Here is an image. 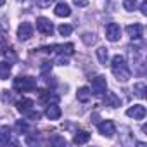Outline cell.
<instances>
[{
    "instance_id": "1",
    "label": "cell",
    "mask_w": 147,
    "mask_h": 147,
    "mask_svg": "<svg viewBox=\"0 0 147 147\" xmlns=\"http://www.w3.org/2000/svg\"><path fill=\"white\" fill-rule=\"evenodd\" d=\"M111 71H113V75L116 76V80L121 82V83H126L130 80V76H131V71L126 66L125 57L119 55V54L113 57V61H111Z\"/></svg>"
},
{
    "instance_id": "2",
    "label": "cell",
    "mask_w": 147,
    "mask_h": 147,
    "mask_svg": "<svg viewBox=\"0 0 147 147\" xmlns=\"http://www.w3.org/2000/svg\"><path fill=\"white\" fill-rule=\"evenodd\" d=\"M36 88V82L31 76H18L14 80V90L18 92H31Z\"/></svg>"
},
{
    "instance_id": "3",
    "label": "cell",
    "mask_w": 147,
    "mask_h": 147,
    "mask_svg": "<svg viewBox=\"0 0 147 147\" xmlns=\"http://www.w3.org/2000/svg\"><path fill=\"white\" fill-rule=\"evenodd\" d=\"M40 50L45 52V54H54V52H57V54L73 55V54H75V45H73V43H66V45H49V47H42Z\"/></svg>"
},
{
    "instance_id": "4",
    "label": "cell",
    "mask_w": 147,
    "mask_h": 147,
    "mask_svg": "<svg viewBox=\"0 0 147 147\" xmlns=\"http://www.w3.org/2000/svg\"><path fill=\"white\" fill-rule=\"evenodd\" d=\"M106 88H107V82H106L104 76H97V78L92 80V90L90 92L94 95H102L106 92Z\"/></svg>"
},
{
    "instance_id": "5",
    "label": "cell",
    "mask_w": 147,
    "mask_h": 147,
    "mask_svg": "<svg viewBox=\"0 0 147 147\" xmlns=\"http://www.w3.org/2000/svg\"><path fill=\"white\" fill-rule=\"evenodd\" d=\"M36 30L42 33V35H52L54 33V24L47 19V18H38L36 19Z\"/></svg>"
},
{
    "instance_id": "6",
    "label": "cell",
    "mask_w": 147,
    "mask_h": 147,
    "mask_svg": "<svg viewBox=\"0 0 147 147\" xmlns=\"http://www.w3.org/2000/svg\"><path fill=\"white\" fill-rule=\"evenodd\" d=\"M121 36V28L116 24V23H109L106 26V38L109 42H118Z\"/></svg>"
},
{
    "instance_id": "7",
    "label": "cell",
    "mask_w": 147,
    "mask_h": 147,
    "mask_svg": "<svg viewBox=\"0 0 147 147\" xmlns=\"http://www.w3.org/2000/svg\"><path fill=\"white\" fill-rule=\"evenodd\" d=\"M97 128H99V133H100V135H104V137H113V135L116 133L114 123H113V121H109V119L100 121V123L97 125Z\"/></svg>"
},
{
    "instance_id": "8",
    "label": "cell",
    "mask_w": 147,
    "mask_h": 147,
    "mask_svg": "<svg viewBox=\"0 0 147 147\" xmlns=\"http://www.w3.org/2000/svg\"><path fill=\"white\" fill-rule=\"evenodd\" d=\"M126 116H130L133 119H144L145 118V107L142 104H135V106L126 109Z\"/></svg>"
},
{
    "instance_id": "9",
    "label": "cell",
    "mask_w": 147,
    "mask_h": 147,
    "mask_svg": "<svg viewBox=\"0 0 147 147\" xmlns=\"http://www.w3.org/2000/svg\"><path fill=\"white\" fill-rule=\"evenodd\" d=\"M31 36H33V26L30 23L19 24V28H18V38L24 42V40H30Z\"/></svg>"
},
{
    "instance_id": "10",
    "label": "cell",
    "mask_w": 147,
    "mask_h": 147,
    "mask_svg": "<svg viewBox=\"0 0 147 147\" xmlns=\"http://www.w3.org/2000/svg\"><path fill=\"white\" fill-rule=\"evenodd\" d=\"M126 33L130 35L131 40H140L142 33H144V28H142V24H128L126 26Z\"/></svg>"
},
{
    "instance_id": "11",
    "label": "cell",
    "mask_w": 147,
    "mask_h": 147,
    "mask_svg": "<svg viewBox=\"0 0 147 147\" xmlns=\"http://www.w3.org/2000/svg\"><path fill=\"white\" fill-rule=\"evenodd\" d=\"M61 107L57 106V104H49L47 106V109H45V116L49 118V119H59L61 118Z\"/></svg>"
},
{
    "instance_id": "12",
    "label": "cell",
    "mask_w": 147,
    "mask_h": 147,
    "mask_svg": "<svg viewBox=\"0 0 147 147\" xmlns=\"http://www.w3.org/2000/svg\"><path fill=\"white\" fill-rule=\"evenodd\" d=\"M54 12H55V16H59V18H67V16H71V9H69V5L64 4V2H59V4L55 5Z\"/></svg>"
},
{
    "instance_id": "13",
    "label": "cell",
    "mask_w": 147,
    "mask_h": 147,
    "mask_svg": "<svg viewBox=\"0 0 147 147\" xmlns=\"http://www.w3.org/2000/svg\"><path fill=\"white\" fill-rule=\"evenodd\" d=\"M104 104L109 106V107H118V106H119V97H118L114 92H106V95H104Z\"/></svg>"
},
{
    "instance_id": "14",
    "label": "cell",
    "mask_w": 147,
    "mask_h": 147,
    "mask_svg": "<svg viewBox=\"0 0 147 147\" xmlns=\"http://www.w3.org/2000/svg\"><path fill=\"white\" fill-rule=\"evenodd\" d=\"M9 144H16V142H12L11 138V130L4 126V128H0V145H9Z\"/></svg>"
},
{
    "instance_id": "15",
    "label": "cell",
    "mask_w": 147,
    "mask_h": 147,
    "mask_svg": "<svg viewBox=\"0 0 147 147\" xmlns=\"http://www.w3.org/2000/svg\"><path fill=\"white\" fill-rule=\"evenodd\" d=\"M11 69H12V64L11 62H0V80H7L11 76Z\"/></svg>"
},
{
    "instance_id": "16",
    "label": "cell",
    "mask_w": 147,
    "mask_h": 147,
    "mask_svg": "<svg viewBox=\"0 0 147 147\" xmlns=\"http://www.w3.org/2000/svg\"><path fill=\"white\" fill-rule=\"evenodd\" d=\"M90 95H92V92H90V88H87V87H82V88H78V92H76V97H78L80 102H88V100H90Z\"/></svg>"
},
{
    "instance_id": "17",
    "label": "cell",
    "mask_w": 147,
    "mask_h": 147,
    "mask_svg": "<svg viewBox=\"0 0 147 147\" xmlns=\"http://www.w3.org/2000/svg\"><path fill=\"white\" fill-rule=\"evenodd\" d=\"M90 140V133L88 131H85V130H82V131H78L76 135H75V138H73V142H75V144H87Z\"/></svg>"
},
{
    "instance_id": "18",
    "label": "cell",
    "mask_w": 147,
    "mask_h": 147,
    "mask_svg": "<svg viewBox=\"0 0 147 147\" xmlns=\"http://www.w3.org/2000/svg\"><path fill=\"white\" fill-rule=\"evenodd\" d=\"M33 106H35V102H33L31 99H21V100H18V109H19L21 113H24V111L31 109Z\"/></svg>"
},
{
    "instance_id": "19",
    "label": "cell",
    "mask_w": 147,
    "mask_h": 147,
    "mask_svg": "<svg viewBox=\"0 0 147 147\" xmlns=\"http://www.w3.org/2000/svg\"><path fill=\"white\" fill-rule=\"evenodd\" d=\"M95 52H97V59H99V62H100V64H107V59H109L107 49H106V47H99Z\"/></svg>"
},
{
    "instance_id": "20",
    "label": "cell",
    "mask_w": 147,
    "mask_h": 147,
    "mask_svg": "<svg viewBox=\"0 0 147 147\" xmlns=\"http://www.w3.org/2000/svg\"><path fill=\"white\" fill-rule=\"evenodd\" d=\"M14 128H16L18 133H26V131H28V123H26L24 119H18L16 125H14Z\"/></svg>"
},
{
    "instance_id": "21",
    "label": "cell",
    "mask_w": 147,
    "mask_h": 147,
    "mask_svg": "<svg viewBox=\"0 0 147 147\" xmlns=\"http://www.w3.org/2000/svg\"><path fill=\"white\" fill-rule=\"evenodd\" d=\"M133 92H135V95H138L140 99H144V97H145V83H137V85H133Z\"/></svg>"
},
{
    "instance_id": "22",
    "label": "cell",
    "mask_w": 147,
    "mask_h": 147,
    "mask_svg": "<svg viewBox=\"0 0 147 147\" xmlns=\"http://www.w3.org/2000/svg\"><path fill=\"white\" fill-rule=\"evenodd\" d=\"M57 30H59V33H61L62 36H69V35L73 33V26H71V24H61Z\"/></svg>"
},
{
    "instance_id": "23",
    "label": "cell",
    "mask_w": 147,
    "mask_h": 147,
    "mask_svg": "<svg viewBox=\"0 0 147 147\" xmlns=\"http://www.w3.org/2000/svg\"><path fill=\"white\" fill-rule=\"evenodd\" d=\"M23 114H24L26 118H30V119H40V113H38V111H33V107L28 109V111H24Z\"/></svg>"
},
{
    "instance_id": "24",
    "label": "cell",
    "mask_w": 147,
    "mask_h": 147,
    "mask_svg": "<svg viewBox=\"0 0 147 147\" xmlns=\"http://www.w3.org/2000/svg\"><path fill=\"white\" fill-rule=\"evenodd\" d=\"M123 7L126 11H135L137 9V0H125L123 2Z\"/></svg>"
},
{
    "instance_id": "25",
    "label": "cell",
    "mask_w": 147,
    "mask_h": 147,
    "mask_svg": "<svg viewBox=\"0 0 147 147\" xmlns=\"http://www.w3.org/2000/svg\"><path fill=\"white\" fill-rule=\"evenodd\" d=\"M82 40H83L87 45H92V43H95V36H94V35H90V33H85V35L82 36Z\"/></svg>"
},
{
    "instance_id": "26",
    "label": "cell",
    "mask_w": 147,
    "mask_h": 147,
    "mask_svg": "<svg viewBox=\"0 0 147 147\" xmlns=\"http://www.w3.org/2000/svg\"><path fill=\"white\" fill-rule=\"evenodd\" d=\"M52 2H54V0H36V5L42 7V9H45V7H49Z\"/></svg>"
},
{
    "instance_id": "27",
    "label": "cell",
    "mask_w": 147,
    "mask_h": 147,
    "mask_svg": "<svg viewBox=\"0 0 147 147\" xmlns=\"http://www.w3.org/2000/svg\"><path fill=\"white\" fill-rule=\"evenodd\" d=\"M73 4L76 7H87L88 5V0H73Z\"/></svg>"
},
{
    "instance_id": "28",
    "label": "cell",
    "mask_w": 147,
    "mask_h": 147,
    "mask_svg": "<svg viewBox=\"0 0 147 147\" xmlns=\"http://www.w3.org/2000/svg\"><path fill=\"white\" fill-rule=\"evenodd\" d=\"M42 73H47V71H50L52 69V62H42Z\"/></svg>"
},
{
    "instance_id": "29",
    "label": "cell",
    "mask_w": 147,
    "mask_h": 147,
    "mask_svg": "<svg viewBox=\"0 0 147 147\" xmlns=\"http://www.w3.org/2000/svg\"><path fill=\"white\" fill-rule=\"evenodd\" d=\"M5 50H7V43H5V40L0 38V55H4Z\"/></svg>"
},
{
    "instance_id": "30",
    "label": "cell",
    "mask_w": 147,
    "mask_h": 147,
    "mask_svg": "<svg viewBox=\"0 0 147 147\" xmlns=\"http://www.w3.org/2000/svg\"><path fill=\"white\" fill-rule=\"evenodd\" d=\"M50 142H52V144H57V145H66V140H64V138H59V137L52 138Z\"/></svg>"
},
{
    "instance_id": "31",
    "label": "cell",
    "mask_w": 147,
    "mask_h": 147,
    "mask_svg": "<svg viewBox=\"0 0 147 147\" xmlns=\"http://www.w3.org/2000/svg\"><path fill=\"white\" fill-rule=\"evenodd\" d=\"M57 62H59V64H62V66H64V64H67V59H66V57H64V55H59V59H57Z\"/></svg>"
},
{
    "instance_id": "32",
    "label": "cell",
    "mask_w": 147,
    "mask_h": 147,
    "mask_svg": "<svg viewBox=\"0 0 147 147\" xmlns=\"http://www.w3.org/2000/svg\"><path fill=\"white\" fill-rule=\"evenodd\" d=\"M140 12H142L144 16H147V4H142V5H140Z\"/></svg>"
},
{
    "instance_id": "33",
    "label": "cell",
    "mask_w": 147,
    "mask_h": 147,
    "mask_svg": "<svg viewBox=\"0 0 147 147\" xmlns=\"http://www.w3.org/2000/svg\"><path fill=\"white\" fill-rule=\"evenodd\" d=\"M5 4V0H0V5H4Z\"/></svg>"
},
{
    "instance_id": "34",
    "label": "cell",
    "mask_w": 147,
    "mask_h": 147,
    "mask_svg": "<svg viewBox=\"0 0 147 147\" xmlns=\"http://www.w3.org/2000/svg\"><path fill=\"white\" fill-rule=\"evenodd\" d=\"M2 33H4V28H2V26H0V35H2Z\"/></svg>"
}]
</instances>
